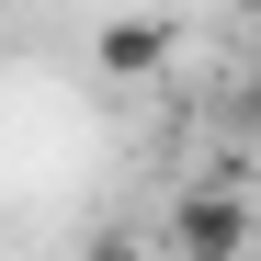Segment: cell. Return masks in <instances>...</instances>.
Returning <instances> with one entry per match:
<instances>
[{"mask_svg": "<svg viewBox=\"0 0 261 261\" xmlns=\"http://www.w3.org/2000/svg\"><path fill=\"white\" fill-rule=\"evenodd\" d=\"M261 250V204L239 182H182L170 193V261H250Z\"/></svg>", "mask_w": 261, "mask_h": 261, "instance_id": "1", "label": "cell"}, {"mask_svg": "<svg viewBox=\"0 0 261 261\" xmlns=\"http://www.w3.org/2000/svg\"><path fill=\"white\" fill-rule=\"evenodd\" d=\"M170 57H182V34H170L159 12H114V23H91V68L114 80V91H137V80H159Z\"/></svg>", "mask_w": 261, "mask_h": 261, "instance_id": "2", "label": "cell"}, {"mask_svg": "<svg viewBox=\"0 0 261 261\" xmlns=\"http://www.w3.org/2000/svg\"><path fill=\"white\" fill-rule=\"evenodd\" d=\"M80 261H159V250H148V239H91Z\"/></svg>", "mask_w": 261, "mask_h": 261, "instance_id": "3", "label": "cell"}, {"mask_svg": "<svg viewBox=\"0 0 261 261\" xmlns=\"http://www.w3.org/2000/svg\"><path fill=\"white\" fill-rule=\"evenodd\" d=\"M239 114H250V137H261V80H250V102H239Z\"/></svg>", "mask_w": 261, "mask_h": 261, "instance_id": "4", "label": "cell"}]
</instances>
